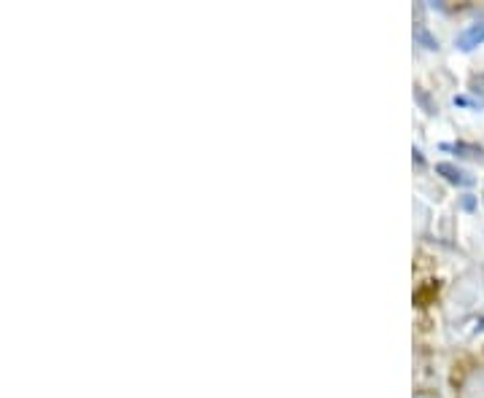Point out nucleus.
<instances>
[{
  "mask_svg": "<svg viewBox=\"0 0 484 398\" xmlns=\"http://www.w3.org/2000/svg\"><path fill=\"white\" fill-rule=\"evenodd\" d=\"M479 285L484 288V277H479V272H469L457 285H454L452 296H450V312L454 307H460V315L469 312L473 304H479V299H484V293H479Z\"/></svg>",
  "mask_w": 484,
  "mask_h": 398,
  "instance_id": "f257e3e1",
  "label": "nucleus"
},
{
  "mask_svg": "<svg viewBox=\"0 0 484 398\" xmlns=\"http://www.w3.org/2000/svg\"><path fill=\"white\" fill-rule=\"evenodd\" d=\"M457 398H484V366L471 368L469 374L463 377Z\"/></svg>",
  "mask_w": 484,
  "mask_h": 398,
  "instance_id": "f03ea898",
  "label": "nucleus"
},
{
  "mask_svg": "<svg viewBox=\"0 0 484 398\" xmlns=\"http://www.w3.org/2000/svg\"><path fill=\"white\" fill-rule=\"evenodd\" d=\"M457 49L460 51H473L476 46H482L484 44V19H479V22H473V25H469L466 30L457 35Z\"/></svg>",
  "mask_w": 484,
  "mask_h": 398,
  "instance_id": "7ed1b4c3",
  "label": "nucleus"
},
{
  "mask_svg": "<svg viewBox=\"0 0 484 398\" xmlns=\"http://www.w3.org/2000/svg\"><path fill=\"white\" fill-rule=\"evenodd\" d=\"M436 172H439L441 178H447L450 184L454 186H473V178H471L469 172H463V169H457L454 165H447V162H441V165H436Z\"/></svg>",
  "mask_w": 484,
  "mask_h": 398,
  "instance_id": "20e7f679",
  "label": "nucleus"
},
{
  "mask_svg": "<svg viewBox=\"0 0 484 398\" xmlns=\"http://www.w3.org/2000/svg\"><path fill=\"white\" fill-rule=\"evenodd\" d=\"M439 148L441 151L457 153V156H463V159H476V162H482L484 165V151L479 146H471V143H441Z\"/></svg>",
  "mask_w": 484,
  "mask_h": 398,
  "instance_id": "39448f33",
  "label": "nucleus"
},
{
  "mask_svg": "<svg viewBox=\"0 0 484 398\" xmlns=\"http://www.w3.org/2000/svg\"><path fill=\"white\" fill-rule=\"evenodd\" d=\"M414 44L428 49V51H439V38H436V35H431L423 22H417V25H414Z\"/></svg>",
  "mask_w": 484,
  "mask_h": 398,
  "instance_id": "423d86ee",
  "label": "nucleus"
},
{
  "mask_svg": "<svg viewBox=\"0 0 484 398\" xmlns=\"http://www.w3.org/2000/svg\"><path fill=\"white\" fill-rule=\"evenodd\" d=\"M414 100H417V103L423 105V110L428 113V116H436V113H439L436 103H433V100L428 97V92H425V89H420V86H414Z\"/></svg>",
  "mask_w": 484,
  "mask_h": 398,
  "instance_id": "0eeeda50",
  "label": "nucleus"
},
{
  "mask_svg": "<svg viewBox=\"0 0 484 398\" xmlns=\"http://www.w3.org/2000/svg\"><path fill=\"white\" fill-rule=\"evenodd\" d=\"M471 86H473V92L482 94V97H484V76H476V78H473V81H471Z\"/></svg>",
  "mask_w": 484,
  "mask_h": 398,
  "instance_id": "6e6552de",
  "label": "nucleus"
},
{
  "mask_svg": "<svg viewBox=\"0 0 484 398\" xmlns=\"http://www.w3.org/2000/svg\"><path fill=\"white\" fill-rule=\"evenodd\" d=\"M463 207H466V210H473V199H471V197L463 199Z\"/></svg>",
  "mask_w": 484,
  "mask_h": 398,
  "instance_id": "1a4fd4ad",
  "label": "nucleus"
},
{
  "mask_svg": "<svg viewBox=\"0 0 484 398\" xmlns=\"http://www.w3.org/2000/svg\"><path fill=\"white\" fill-rule=\"evenodd\" d=\"M479 331H484V321H482V323H479Z\"/></svg>",
  "mask_w": 484,
  "mask_h": 398,
  "instance_id": "9d476101",
  "label": "nucleus"
}]
</instances>
